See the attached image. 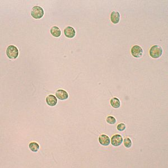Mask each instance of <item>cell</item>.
I'll use <instances>...</instances> for the list:
<instances>
[{"mask_svg":"<svg viewBox=\"0 0 168 168\" xmlns=\"http://www.w3.org/2000/svg\"><path fill=\"white\" fill-rule=\"evenodd\" d=\"M64 34L66 37L68 38H72L76 35V31L72 27L67 26L64 29Z\"/></svg>","mask_w":168,"mask_h":168,"instance_id":"8992f818","label":"cell"},{"mask_svg":"<svg viewBox=\"0 0 168 168\" xmlns=\"http://www.w3.org/2000/svg\"><path fill=\"white\" fill-rule=\"evenodd\" d=\"M29 147L30 150L34 153L37 152L39 150V145L36 142H30L29 145Z\"/></svg>","mask_w":168,"mask_h":168,"instance_id":"4fadbf2b","label":"cell"},{"mask_svg":"<svg viewBox=\"0 0 168 168\" xmlns=\"http://www.w3.org/2000/svg\"><path fill=\"white\" fill-rule=\"evenodd\" d=\"M6 54L9 59H15L19 56V50L15 45H11L8 47L6 49Z\"/></svg>","mask_w":168,"mask_h":168,"instance_id":"7a4b0ae2","label":"cell"},{"mask_svg":"<svg viewBox=\"0 0 168 168\" xmlns=\"http://www.w3.org/2000/svg\"><path fill=\"white\" fill-rule=\"evenodd\" d=\"M123 142V138L120 135H114L111 138V144L113 146L117 147L120 146Z\"/></svg>","mask_w":168,"mask_h":168,"instance_id":"5b68a950","label":"cell"},{"mask_svg":"<svg viewBox=\"0 0 168 168\" xmlns=\"http://www.w3.org/2000/svg\"><path fill=\"white\" fill-rule=\"evenodd\" d=\"M124 145L127 148H130L132 146V141L128 137H126L124 139Z\"/></svg>","mask_w":168,"mask_h":168,"instance_id":"5bb4252c","label":"cell"},{"mask_svg":"<svg viewBox=\"0 0 168 168\" xmlns=\"http://www.w3.org/2000/svg\"><path fill=\"white\" fill-rule=\"evenodd\" d=\"M117 129L119 131H123L125 129V125L124 123H119L117 125Z\"/></svg>","mask_w":168,"mask_h":168,"instance_id":"2e32d148","label":"cell"},{"mask_svg":"<svg viewBox=\"0 0 168 168\" xmlns=\"http://www.w3.org/2000/svg\"><path fill=\"white\" fill-rule=\"evenodd\" d=\"M106 121L110 124H114L116 123V119L113 116H108L107 118Z\"/></svg>","mask_w":168,"mask_h":168,"instance_id":"9a60e30c","label":"cell"},{"mask_svg":"<svg viewBox=\"0 0 168 168\" xmlns=\"http://www.w3.org/2000/svg\"><path fill=\"white\" fill-rule=\"evenodd\" d=\"M30 14L33 18L39 19H41L44 15V10L40 6H34L31 10Z\"/></svg>","mask_w":168,"mask_h":168,"instance_id":"3957f363","label":"cell"},{"mask_svg":"<svg viewBox=\"0 0 168 168\" xmlns=\"http://www.w3.org/2000/svg\"><path fill=\"white\" fill-rule=\"evenodd\" d=\"M110 104L114 108H118L121 106L120 100L117 98H113L110 100Z\"/></svg>","mask_w":168,"mask_h":168,"instance_id":"7c38bea8","label":"cell"},{"mask_svg":"<svg viewBox=\"0 0 168 168\" xmlns=\"http://www.w3.org/2000/svg\"><path fill=\"white\" fill-rule=\"evenodd\" d=\"M56 97L59 100H66L68 98V94L67 92L63 90H59L56 93Z\"/></svg>","mask_w":168,"mask_h":168,"instance_id":"ba28073f","label":"cell"},{"mask_svg":"<svg viewBox=\"0 0 168 168\" xmlns=\"http://www.w3.org/2000/svg\"><path fill=\"white\" fill-rule=\"evenodd\" d=\"M99 141L102 146H108L110 144L109 137L105 135H100L99 137Z\"/></svg>","mask_w":168,"mask_h":168,"instance_id":"52a82bcc","label":"cell"},{"mask_svg":"<svg viewBox=\"0 0 168 168\" xmlns=\"http://www.w3.org/2000/svg\"><path fill=\"white\" fill-rule=\"evenodd\" d=\"M46 102L48 105L51 107H54L57 103V99L54 95H49L46 98Z\"/></svg>","mask_w":168,"mask_h":168,"instance_id":"9c48e42d","label":"cell"},{"mask_svg":"<svg viewBox=\"0 0 168 168\" xmlns=\"http://www.w3.org/2000/svg\"><path fill=\"white\" fill-rule=\"evenodd\" d=\"M132 55L135 58H141L143 54V49L139 45H134L131 48Z\"/></svg>","mask_w":168,"mask_h":168,"instance_id":"277c9868","label":"cell"},{"mask_svg":"<svg viewBox=\"0 0 168 168\" xmlns=\"http://www.w3.org/2000/svg\"><path fill=\"white\" fill-rule=\"evenodd\" d=\"M110 20L113 24H118L120 20V14L118 11H113L110 15Z\"/></svg>","mask_w":168,"mask_h":168,"instance_id":"30bf717a","label":"cell"},{"mask_svg":"<svg viewBox=\"0 0 168 168\" xmlns=\"http://www.w3.org/2000/svg\"><path fill=\"white\" fill-rule=\"evenodd\" d=\"M149 54L152 58L158 59L160 57L162 54V49L160 46L155 45L150 48Z\"/></svg>","mask_w":168,"mask_h":168,"instance_id":"6da1fadb","label":"cell"},{"mask_svg":"<svg viewBox=\"0 0 168 168\" xmlns=\"http://www.w3.org/2000/svg\"><path fill=\"white\" fill-rule=\"evenodd\" d=\"M50 31H51L52 35L54 37H59L61 35V30L59 29V27L56 26H54L52 27L51 29L50 30Z\"/></svg>","mask_w":168,"mask_h":168,"instance_id":"8fae6325","label":"cell"}]
</instances>
